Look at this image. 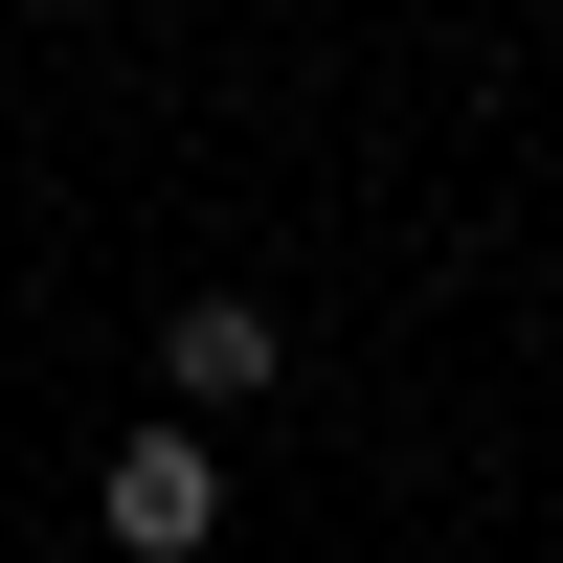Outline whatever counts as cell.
I'll return each instance as SVG.
<instances>
[{
    "mask_svg": "<svg viewBox=\"0 0 563 563\" xmlns=\"http://www.w3.org/2000/svg\"><path fill=\"white\" fill-rule=\"evenodd\" d=\"M158 384L180 406H271V384H294V316H271V294H180L158 316Z\"/></svg>",
    "mask_w": 563,
    "mask_h": 563,
    "instance_id": "obj_1",
    "label": "cell"
},
{
    "mask_svg": "<svg viewBox=\"0 0 563 563\" xmlns=\"http://www.w3.org/2000/svg\"><path fill=\"white\" fill-rule=\"evenodd\" d=\"M203 541H225L203 429H135V451H113V563H203Z\"/></svg>",
    "mask_w": 563,
    "mask_h": 563,
    "instance_id": "obj_2",
    "label": "cell"
}]
</instances>
